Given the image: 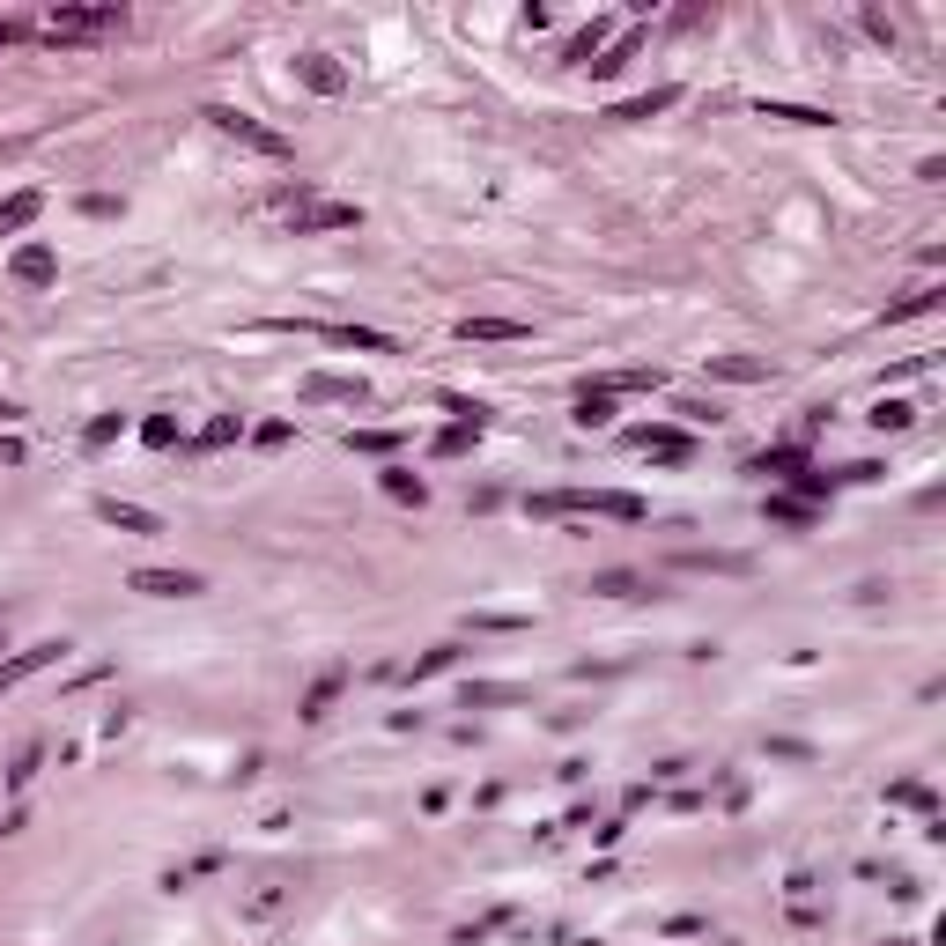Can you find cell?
I'll use <instances>...</instances> for the list:
<instances>
[{"label":"cell","instance_id":"cell-1","mask_svg":"<svg viewBox=\"0 0 946 946\" xmlns=\"http://www.w3.org/2000/svg\"><path fill=\"white\" fill-rule=\"evenodd\" d=\"M525 510L533 518H621V525L643 518V503L621 496V488H555V496H533Z\"/></svg>","mask_w":946,"mask_h":946},{"label":"cell","instance_id":"cell-2","mask_svg":"<svg viewBox=\"0 0 946 946\" xmlns=\"http://www.w3.org/2000/svg\"><path fill=\"white\" fill-rule=\"evenodd\" d=\"M126 30V8H52L37 37H52V45H89V37H111Z\"/></svg>","mask_w":946,"mask_h":946},{"label":"cell","instance_id":"cell-3","mask_svg":"<svg viewBox=\"0 0 946 946\" xmlns=\"http://www.w3.org/2000/svg\"><path fill=\"white\" fill-rule=\"evenodd\" d=\"M281 207L296 215V237H318V230H355V222H363V207H355V200H311L304 185H289V193H281Z\"/></svg>","mask_w":946,"mask_h":946},{"label":"cell","instance_id":"cell-4","mask_svg":"<svg viewBox=\"0 0 946 946\" xmlns=\"http://www.w3.org/2000/svg\"><path fill=\"white\" fill-rule=\"evenodd\" d=\"M207 126H215V134H230V141H244L252 156H274V163L289 156V141H281L274 126H259L252 111H237V104H207Z\"/></svg>","mask_w":946,"mask_h":946},{"label":"cell","instance_id":"cell-5","mask_svg":"<svg viewBox=\"0 0 946 946\" xmlns=\"http://www.w3.org/2000/svg\"><path fill=\"white\" fill-rule=\"evenodd\" d=\"M60 658H67V643H30V651H15V658H8V666H0V695H8V688H23V680H30V673H45V666H60Z\"/></svg>","mask_w":946,"mask_h":946},{"label":"cell","instance_id":"cell-6","mask_svg":"<svg viewBox=\"0 0 946 946\" xmlns=\"http://www.w3.org/2000/svg\"><path fill=\"white\" fill-rule=\"evenodd\" d=\"M134 592H148V599H193V592H207V584L193 570H134Z\"/></svg>","mask_w":946,"mask_h":946},{"label":"cell","instance_id":"cell-7","mask_svg":"<svg viewBox=\"0 0 946 946\" xmlns=\"http://www.w3.org/2000/svg\"><path fill=\"white\" fill-rule=\"evenodd\" d=\"M8 267H15V281H23V289H52V281H60V259H52L45 244H23Z\"/></svg>","mask_w":946,"mask_h":946},{"label":"cell","instance_id":"cell-8","mask_svg":"<svg viewBox=\"0 0 946 946\" xmlns=\"http://www.w3.org/2000/svg\"><path fill=\"white\" fill-rule=\"evenodd\" d=\"M97 518H104V525H119V533H163V525H156V510L119 503V496H104V503H97Z\"/></svg>","mask_w":946,"mask_h":946},{"label":"cell","instance_id":"cell-9","mask_svg":"<svg viewBox=\"0 0 946 946\" xmlns=\"http://www.w3.org/2000/svg\"><path fill=\"white\" fill-rule=\"evenodd\" d=\"M296 74H304V89H318V97H340V89H348V74H340L326 52H304V60H296Z\"/></svg>","mask_w":946,"mask_h":946},{"label":"cell","instance_id":"cell-10","mask_svg":"<svg viewBox=\"0 0 946 946\" xmlns=\"http://www.w3.org/2000/svg\"><path fill=\"white\" fill-rule=\"evenodd\" d=\"M318 340H333V348H370V355H385L392 348V333H377V326H311Z\"/></svg>","mask_w":946,"mask_h":946},{"label":"cell","instance_id":"cell-11","mask_svg":"<svg viewBox=\"0 0 946 946\" xmlns=\"http://www.w3.org/2000/svg\"><path fill=\"white\" fill-rule=\"evenodd\" d=\"M304 392H311V400H348V407H363V400H370V385H363V377H326V370H318Z\"/></svg>","mask_w":946,"mask_h":946},{"label":"cell","instance_id":"cell-12","mask_svg":"<svg viewBox=\"0 0 946 946\" xmlns=\"http://www.w3.org/2000/svg\"><path fill=\"white\" fill-rule=\"evenodd\" d=\"M45 215V193H15V200H0V237H15V230H30V222Z\"/></svg>","mask_w":946,"mask_h":946},{"label":"cell","instance_id":"cell-13","mask_svg":"<svg viewBox=\"0 0 946 946\" xmlns=\"http://www.w3.org/2000/svg\"><path fill=\"white\" fill-rule=\"evenodd\" d=\"M636 451H651V459H688V437L680 429H629Z\"/></svg>","mask_w":946,"mask_h":946},{"label":"cell","instance_id":"cell-14","mask_svg":"<svg viewBox=\"0 0 946 946\" xmlns=\"http://www.w3.org/2000/svg\"><path fill=\"white\" fill-rule=\"evenodd\" d=\"M385 496H392V503H414V510H422V503H429V488H422V473H407V466H385Z\"/></svg>","mask_w":946,"mask_h":946},{"label":"cell","instance_id":"cell-15","mask_svg":"<svg viewBox=\"0 0 946 946\" xmlns=\"http://www.w3.org/2000/svg\"><path fill=\"white\" fill-rule=\"evenodd\" d=\"M459 333H466V340H525L533 326H518V318H466Z\"/></svg>","mask_w":946,"mask_h":946},{"label":"cell","instance_id":"cell-16","mask_svg":"<svg viewBox=\"0 0 946 946\" xmlns=\"http://www.w3.org/2000/svg\"><path fill=\"white\" fill-rule=\"evenodd\" d=\"M481 429H488V422H451L444 437H437V459H459V451H473V444H481Z\"/></svg>","mask_w":946,"mask_h":946},{"label":"cell","instance_id":"cell-17","mask_svg":"<svg viewBox=\"0 0 946 946\" xmlns=\"http://www.w3.org/2000/svg\"><path fill=\"white\" fill-rule=\"evenodd\" d=\"M614 422V400L607 392H577V429H607Z\"/></svg>","mask_w":946,"mask_h":946},{"label":"cell","instance_id":"cell-18","mask_svg":"<svg viewBox=\"0 0 946 946\" xmlns=\"http://www.w3.org/2000/svg\"><path fill=\"white\" fill-rule=\"evenodd\" d=\"M754 473H806V451H799V444H777V451H762V459H754Z\"/></svg>","mask_w":946,"mask_h":946},{"label":"cell","instance_id":"cell-19","mask_svg":"<svg viewBox=\"0 0 946 946\" xmlns=\"http://www.w3.org/2000/svg\"><path fill=\"white\" fill-rule=\"evenodd\" d=\"M592 592H607V599H636V592H643V577H636V570H599V577H592Z\"/></svg>","mask_w":946,"mask_h":946},{"label":"cell","instance_id":"cell-20","mask_svg":"<svg viewBox=\"0 0 946 946\" xmlns=\"http://www.w3.org/2000/svg\"><path fill=\"white\" fill-rule=\"evenodd\" d=\"M680 97V89H651V97H629V104H614V119H651V111H666Z\"/></svg>","mask_w":946,"mask_h":946},{"label":"cell","instance_id":"cell-21","mask_svg":"<svg viewBox=\"0 0 946 946\" xmlns=\"http://www.w3.org/2000/svg\"><path fill=\"white\" fill-rule=\"evenodd\" d=\"M710 370H717V377H732V385H754V377H769L762 363H747V355H710Z\"/></svg>","mask_w":946,"mask_h":946},{"label":"cell","instance_id":"cell-22","mask_svg":"<svg viewBox=\"0 0 946 946\" xmlns=\"http://www.w3.org/2000/svg\"><path fill=\"white\" fill-rule=\"evenodd\" d=\"M910 422H917L910 400H880V407H873V429H910Z\"/></svg>","mask_w":946,"mask_h":946},{"label":"cell","instance_id":"cell-23","mask_svg":"<svg viewBox=\"0 0 946 946\" xmlns=\"http://www.w3.org/2000/svg\"><path fill=\"white\" fill-rule=\"evenodd\" d=\"M769 518H777V525H813V503H799V496H769Z\"/></svg>","mask_w":946,"mask_h":946},{"label":"cell","instance_id":"cell-24","mask_svg":"<svg viewBox=\"0 0 946 946\" xmlns=\"http://www.w3.org/2000/svg\"><path fill=\"white\" fill-rule=\"evenodd\" d=\"M141 437L156 444V451H170V444H178V422H170V414H148V422H141Z\"/></svg>","mask_w":946,"mask_h":946},{"label":"cell","instance_id":"cell-25","mask_svg":"<svg viewBox=\"0 0 946 946\" xmlns=\"http://www.w3.org/2000/svg\"><path fill=\"white\" fill-rule=\"evenodd\" d=\"M400 437H392V429H348V451H392Z\"/></svg>","mask_w":946,"mask_h":946},{"label":"cell","instance_id":"cell-26","mask_svg":"<svg viewBox=\"0 0 946 946\" xmlns=\"http://www.w3.org/2000/svg\"><path fill=\"white\" fill-rule=\"evenodd\" d=\"M769 119H791V126H828V111H806V104H769Z\"/></svg>","mask_w":946,"mask_h":946},{"label":"cell","instance_id":"cell-27","mask_svg":"<svg viewBox=\"0 0 946 946\" xmlns=\"http://www.w3.org/2000/svg\"><path fill=\"white\" fill-rule=\"evenodd\" d=\"M636 60V37H621V45L607 52V60H592V74H621V67H629Z\"/></svg>","mask_w":946,"mask_h":946},{"label":"cell","instance_id":"cell-28","mask_svg":"<svg viewBox=\"0 0 946 946\" xmlns=\"http://www.w3.org/2000/svg\"><path fill=\"white\" fill-rule=\"evenodd\" d=\"M451 658H459V651H451V643H437V651H429V658H414V680H429V673H444V666H451Z\"/></svg>","mask_w":946,"mask_h":946},{"label":"cell","instance_id":"cell-29","mask_svg":"<svg viewBox=\"0 0 946 946\" xmlns=\"http://www.w3.org/2000/svg\"><path fill=\"white\" fill-rule=\"evenodd\" d=\"M932 304H939V289H917V296H902L887 318H917V311H932Z\"/></svg>","mask_w":946,"mask_h":946},{"label":"cell","instance_id":"cell-30","mask_svg":"<svg viewBox=\"0 0 946 946\" xmlns=\"http://www.w3.org/2000/svg\"><path fill=\"white\" fill-rule=\"evenodd\" d=\"M333 695H340V680L326 673V680H318V688H311V703H304V717H326V703H333Z\"/></svg>","mask_w":946,"mask_h":946},{"label":"cell","instance_id":"cell-31","mask_svg":"<svg viewBox=\"0 0 946 946\" xmlns=\"http://www.w3.org/2000/svg\"><path fill=\"white\" fill-rule=\"evenodd\" d=\"M15 37H23V23H8V15H0V45H15Z\"/></svg>","mask_w":946,"mask_h":946}]
</instances>
